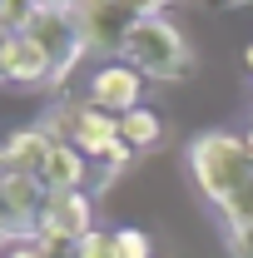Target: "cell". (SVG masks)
<instances>
[{
	"mask_svg": "<svg viewBox=\"0 0 253 258\" xmlns=\"http://www.w3.org/2000/svg\"><path fill=\"white\" fill-rule=\"evenodd\" d=\"M189 174L199 194L209 199V209L223 219V228L253 224V154L243 134L209 129L189 144Z\"/></svg>",
	"mask_w": 253,
	"mask_h": 258,
	"instance_id": "1",
	"label": "cell"
},
{
	"mask_svg": "<svg viewBox=\"0 0 253 258\" xmlns=\"http://www.w3.org/2000/svg\"><path fill=\"white\" fill-rule=\"evenodd\" d=\"M119 60L134 64L144 80H184L194 70V55L184 45V35H179V25H169L164 15H149V20H139L129 30Z\"/></svg>",
	"mask_w": 253,
	"mask_h": 258,
	"instance_id": "2",
	"label": "cell"
},
{
	"mask_svg": "<svg viewBox=\"0 0 253 258\" xmlns=\"http://www.w3.org/2000/svg\"><path fill=\"white\" fill-rule=\"evenodd\" d=\"M75 20H80V35H85L90 50L119 55L124 40H129V30L139 25V10H134L129 0H80Z\"/></svg>",
	"mask_w": 253,
	"mask_h": 258,
	"instance_id": "3",
	"label": "cell"
},
{
	"mask_svg": "<svg viewBox=\"0 0 253 258\" xmlns=\"http://www.w3.org/2000/svg\"><path fill=\"white\" fill-rule=\"evenodd\" d=\"M25 35H35V45L45 50L55 85H60L65 75L80 64V55L90 50V45H85V35H80V20H75V15H65V10H40L30 25H25Z\"/></svg>",
	"mask_w": 253,
	"mask_h": 258,
	"instance_id": "4",
	"label": "cell"
},
{
	"mask_svg": "<svg viewBox=\"0 0 253 258\" xmlns=\"http://www.w3.org/2000/svg\"><path fill=\"white\" fill-rule=\"evenodd\" d=\"M65 144H75L85 159L95 164L114 139H119V114H109V109H99L90 99H80V104H60V134Z\"/></svg>",
	"mask_w": 253,
	"mask_h": 258,
	"instance_id": "5",
	"label": "cell"
},
{
	"mask_svg": "<svg viewBox=\"0 0 253 258\" xmlns=\"http://www.w3.org/2000/svg\"><path fill=\"white\" fill-rule=\"evenodd\" d=\"M90 104L99 109H109V114H129V109H139L144 104V75L124 60H109L95 70V80H90Z\"/></svg>",
	"mask_w": 253,
	"mask_h": 258,
	"instance_id": "6",
	"label": "cell"
},
{
	"mask_svg": "<svg viewBox=\"0 0 253 258\" xmlns=\"http://www.w3.org/2000/svg\"><path fill=\"white\" fill-rule=\"evenodd\" d=\"M0 85H20V90H30V85H55L50 60H45V50L35 45V35L15 30L5 40V50H0Z\"/></svg>",
	"mask_w": 253,
	"mask_h": 258,
	"instance_id": "7",
	"label": "cell"
},
{
	"mask_svg": "<svg viewBox=\"0 0 253 258\" xmlns=\"http://www.w3.org/2000/svg\"><path fill=\"white\" fill-rule=\"evenodd\" d=\"M35 233H55V238H70V243H85L95 233V204H90V194H50Z\"/></svg>",
	"mask_w": 253,
	"mask_h": 258,
	"instance_id": "8",
	"label": "cell"
},
{
	"mask_svg": "<svg viewBox=\"0 0 253 258\" xmlns=\"http://www.w3.org/2000/svg\"><path fill=\"white\" fill-rule=\"evenodd\" d=\"M50 149H55V134H50V129H15V134L5 139L10 174H20V179H45Z\"/></svg>",
	"mask_w": 253,
	"mask_h": 258,
	"instance_id": "9",
	"label": "cell"
},
{
	"mask_svg": "<svg viewBox=\"0 0 253 258\" xmlns=\"http://www.w3.org/2000/svg\"><path fill=\"white\" fill-rule=\"evenodd\" d=\"M85 179H90V159L75 149V144H65L55 139V149H50V164H45V194H85Z\"/></svg>",
	"mask_w": 253,
	"mask_h": 258,
	"instance_id": "10",
	"label": "cell"
},
{
	"mask_svg": "<svg viewBox=\"0 0 253 258\" xmlns=\"http://www.w3.org/2000/svg\"><path fill=\"white\" fill-rule=\"evenodd\" d=\"M119 139L139 154V149H154L159 139H164V124H159V114L149 109V104H139V109L119 114Z\"/></svg>",
	"mask_w": 253,
	"mask_h": 258,
	"instance_id": "11",
	"label": "cell"
},
{
	"mask_svg": "<svg viewBox=\"0 0 253 258\" xmlns=\"http://www.w3.org/2000/svg\"><path fill=\"white\" fill-rule=\"evenodd\" d=\"M80 258H119V228H95L80 243Z\"/></svg>",
	"mask_w": 253,
	"mask_h": 258,
	"instance_id": "12",
	"label": "cell"
},
{
	"mask_svg": "<svg viewBox=\"0 0 253 258\" xmlns=\"http://www.w3.org/2000/svg\"><path fill=\"white\" fill-rule=\"evenodd\" d=\"M35 15H40V0H0V25L10 30H25Z\"/></svg>",
	"mask_w": 253,
	"mask_h": 258,
	"instance_id": "13",
	"label": "cell"
},
{
	"mask_svg": "<svg viewBox=\"0 0 253 258\" xmlns=\"http://www.w3.org/2000/svg\"><path fill=\"white\" fill-rule=\"evenodd\" d=\"M15 238H30V228H25V219L15 214V204L0 194V248H5V243H15Z\"/></svg>",
	"mask_w": 253,
	"mask_h": 258,
	"instance_id": "14",
	"label": "cell"
},
{
	"mask_svg": "<svg viewBox=\"0 0 253 258\" xmlns=\"http://www.w3.org/2000/svg\"><path fill=\"white\" fill-rule=\"evenodd\" d=\"M119 258H154V243L144 228H119Z\"/></svg>",
	"mask_w": 253,
	"mask_h": 258,
	"instance_id": "15",
	"label": "cell"
},
{
	"mask_svg": "<svg viewBox=\"0 0 253 258\" xmlns=\"http://www.w3.org/2000/svg\"><path fill=\"white\" fill-rule=\"evenodd\" d=\"M223 233H228V253H233V258H253V224L223 228Z\"/></svg>",
	"mask_w": 253,
	"mask_h": 258,
	"instance_id": "16",
	"label": "cell"
},
{
	"mask_svg": "<svg viewBox=\"0 0 253 258\" xmlns=\"http://www.w3.org/2000/svg\"><path fill=\"white\" fill-rule=\"evenodd\" d=\"M129 5L139 10V20H149V15H164V10H169L174 0H129Z\"/></svg>",
	"mask_w": 253,
	"mask_h": 258,
	"instance_id": "17",
	"label": "cell"
},
{
	"mask_svg": "<svg viewBox=\"0 0 253 258\" xmlns=\"http://www.w3.org/2000/svg\"><path fill=\"white\" fill-rule=\"evenodd\" d=\"M40 10H65V15H75L80 0H40Z\"/></svg>",
	"mask_w": 253,
	"mask_h": 258,
	"instance_id": "18",
	"label": "cell"
},
{
	"mask_svg": "<svg viewBox=\"0 0 253 258\" xmlns=\"http://www.w3.org/2000/svg\"><path fill=\"white\" fill-rule=\"evenodd\" d=\"M204 10H238V5H253V0H199Z\"/></svg>",
	"mask_w": 253,
	"mask_h": 258,
	"instance_id": "19",
	"label": "cell"
},
{
	"mask_svg": "<svg viewBox=\"0 0 253 258\" xmlns=\"http://www.w3.org/2000/svg\"><path fill=\"white\" fill-rule=\"evenodd\" d=\"M10 184V159H5V144H0V189Z\"/></svg>",
	"mask_w": 253,
	"mask_h": 258,
	"instance_id": "20",
	"label": "cell"
},
{
	"mask_svg": "<svg viewBox=\"0 0 253 258\" xmlns=\"http://www.w3.org/2000/svg\"><path fill=\"white\" fill-rule=\"evenodd\" d=\"M10 258H40V248H35V243H25V248H15Z\"/></svg>",
	"mask_w": 253,
	"mask_h": 258,
	"instance_id": "21",
	"label": "cell"
},
{
	"mask_svg": "<svg viewBox=\"0 0 253 258\" xmlns=\"http://www.w3.org/2000/svg\"><path fill=\"white\" fill-rule=\"evenodd\" d=\"M10 35H15V30H10V25H0V50H5V40H10Z\"/></svg>",
	"mask_w": 253,
	"mask_h": 258,
	"instance_id": "22",
	"label": "cell"
},
{
	"mask_svg": "<svg viewBox=\"0 0 253 258\" xmlns=\"http://www.w3.org/2000/svg\"><path fill=\"white\" fill-rule=\"evenodd\" d=\"M243 64H248V70H253V45H248V50H243Z\"/></svg>",
	"mask_w": 253,
	"mask_h": 258,
	"instance_id": "23",
	"label": "cell"
},
{
	"mask_svg": "<svg viewBox=\"0 0 253 258\" xmlns=\"http://www.w3.org/2000/svg\"><path fill=\"white\" fill-rule=\"evenodd\" d=\"M243 144H248V154H253V129H248V134H243Z\"/></svg>",
	"mask_w": 253,
	"mask_h": 258,
	"instance_id": "24",
	"label": "cell"
}]
</instances>
